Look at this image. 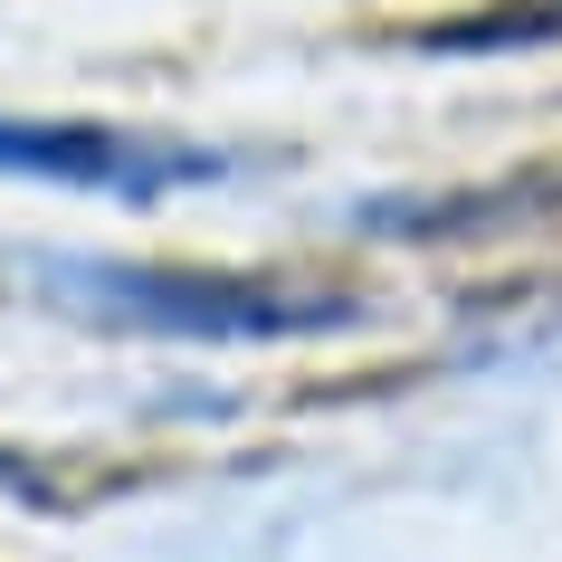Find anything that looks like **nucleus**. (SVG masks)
<instances>
[{
	"label": "nucleus",
	"instance_id": "nucleus-1",
	"mask_svg": "<svg viewBox=\"0 0 562 562\" xmlns=\"http://www.w3.org/2000/svg\"><path fill=\"white\" fill-rule=\"evenodd\" d=\"M30 286L77 325L144 334V344H315V334H353L372 315L362 286L325 277H267V267H153V258H87V248H30Z\"/></svg>",
	"mask_w": 562,
	"mask_h": 562
},
{
	"label": "nucleus",
	"instance_id": "nucleus-2",
	"mask_svg": "<svg viewBox=\"0 0 562 562\" xmlns=\"http://www.w3.org/2000/svg\"><path fill=\"white\" fill-rule=\"evenodd\" d=\"M0 181H38V191H77V201H115V210H162L181 191L238 181V153L201 144V134H172V124L0 115Z\"/></svg>",
	"mask_w": 562,
	"mask_h": 562
}]
</instances>
